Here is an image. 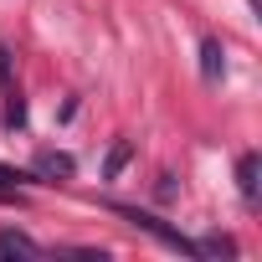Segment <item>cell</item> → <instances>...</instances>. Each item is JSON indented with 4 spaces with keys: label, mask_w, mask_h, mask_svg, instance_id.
<instances>
[{
    "label": "cell",
    "mask_w": 262,
    "mask_h": 262,
    "mask_svg": "<svg viewBox=\"0 0 262 262\" xmlns=\"http://www.w3.org/2000/svg\"><path fill=\"white\" fill-rule=\"evenodd\" d=\"M128 226H139V231H149L155 242H165L170 252H185V257H201V242H190L185 231H175V226H165L160 216H149V211H139V206H113Z\"/></svg>",
    "instance_id": "obj_1"
},
{
    "label": "cell",
    "mask_w": 262,
    "mask_h": 262,
    "mask_svg": "<svg viewBox=\"0 0 262 262\" xmlns=\"http://www.w3.org/2000/svg\"><path fill=\"white\" fill-rule=\"evenodd\" d=\"M72 155H57V149H41L36 160H31V175H41V180H72Z\"/></svg>",
    "instance_id": "obj_2"
},
{
    "label": "cell",
    "mask_w": 262,
    "mask_h": 262,
    "mask_svg": "<svg viewBox=\"0 0 262 262\" xmlns=\"http://www.w3.org/2000/svg\"><path fill=\"white\" fill-rule=\"evenodd\" d=\"M201 77H206V82H221V77H226V52H221L216 36L201 41Z\"/></svg>",
    "instance_id": "obj_3"
},
{
    "label": "cell",
    "mask_w": 262,
    "mask_h": 262,
    "mask_svg": "<svg viewBox=\"0 0 262 262\" xmlns=\"http://www.w3.org/2000/svg\"><path fill=\"white\" fill-rule=\"evenodd\" d=\"M257 170H262V160L247 149V155L236 160V190H242V201H247V206H257Z\"/></svg>",
    "instance_id": "obj_4"
},
{
    "label": "cell",
    "mask_w": 262,
    "mask_h": 262,
    "mask_svg": "<svg viewBox=\"0 0 262 262\" xmlns=\"http://www.w3.org/2000/svg\"><path fill=\"white\" fill-rule=\"evenodd\" d=\"M0 257H26L31 262V257H41V247L26 231H0Z\"/></svg>",
    "instance_id": "obj_5"
},
{
    "label": "cell",
    "mask_w": 262,
    "mask_h": 262,
    "mask_svg": "<svg viewBox=\"0 0 262 262\" xmlns=\"http://www.w3.org/2000/svg\"><path fill=\"white\" fill-rule=\"evenodd\" d=\"M21 180H26V175H21V170H11V165H0V201H11V195H16V185H21Z\"/></svg>",
    "instance_id": "obj_6"
},
{
    "label": "cell",
    "mask_w": 262,
    "mask_h": 262,
    "mask_svg": "<svg viewBox=\"0 0 262 262\" xmlns=\"http://www.w3.org/2000/svg\"><path fill=\"white\" fill-rule=\"evenodd\" d=\"M123 165H128V144H113V155H108V165H103V170H108V175H118Z\"/></svg>",
    "instance_id": "obj_7"
}]
</instances>
